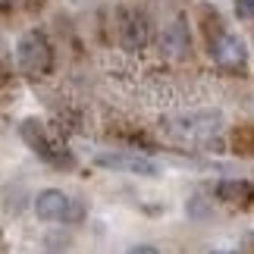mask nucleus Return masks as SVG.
I'll return each instance as SVG.
<instances>
[{
	"label": "nucleus",
	"instance_id": "nucleus-1",
	"mask_svg": "<svg viewBox=\"0 0 254 254\" xmlns=\"http://www.w3.org/2000/svg\"><path fill=\"white\" fill-rule=\"evenodd\" d=\"M223 129V113L217 110H204V113H185V116H173L167 120V132L176 135L179 141H191V144H204L213 135H220Z\"/></svg>",
	"mask_w": 254,
	"mask_h": 254
},
{
	"label": "nucleus",
	"instance_id": "nucleus-2",
	"mask_svg": "<svg viewBox=\"0 0 254 254\" xmlns=\"http://www.w3.org/2000/svg\"><path fill=\"white\" fill-rule=\"evenodd\" d=\"M51 44L41 32H25L16 44V63L19 69L28 72V75H38V72H47L51 69Z\"/></svg>",
	"mask_w": 254,
	"mask_h": 254
},
{
	"label": "nucleus",
	"instance_id": "nucleus-3",
	"mask_svg": "<svg viewBox=\"0 0 254 254\" xmlns=\"http://www.w3.org/2000/svg\"><path fill=\"white\" fill-rule=\"evenodd\" d=\"M19 132H22V138L25 144L32 148L41 160L47 163H54V167H63V163H69V154H66L63 148H57V144L47 138V132H44V126L38 123V120H25L22 126H19Z\"/></svg>",
	"mask_w": 254,
	"mask_h": 254
},
{
	"label": "nucleus",
	"instance_id": "nucleus-4",
	"mask_svg": "<svg viewBox=\"0 0 254 254\" xmlns=\"http://www.w3.org/2000/svg\"><path fill=\"white\" fill-rule=\"evenodd\" d=\"M210 54H213V60H217L220 66H226V69H242V66L248 63L245 41H242L239 35H232V32H220L217 38H213Z\"/></svg>",
	"mask_w": 254,
	"mask_h": 254
},
{
	"label": "nucleus",
	"instance_id": "nucleus-5",
	"mask_svg": "<svg viewBox=\"0 0 254 254\" xmlns=\"http://www.w3.org/2000/svg\"><path fill=\"white\" fill-rule=\"evenodd\" d=\"M94 163L101 170H116V173H135V176H157V167L148 157H138V154H123V151H107L97 154Z\"/></svg>",
	"mask_w": 254,
	"mask_h": 254
},
{
	"label": "nucleus",
	"instance_id": "nucleus-6",
	"mask_svg": "<svg viewBox=\"0 0 254 254\" xmlns=\"http://www.w3.org/2000/svg\"><path fill=\"white\" fill-rule=\"evenodd\" d=\"M35 217L44 220V223L66 220V217H69V198H66L60 189H44L35 198Z\"/></svg>",
	"mask_w": 254,
	"mask_h": 254
},
{
	"label": "nucleus",
	"instance_id": "nucleus-7",
	"mask_svg": "<svg viewBox=\"0 0 254 254\" xmlns=\"http://www.w3.org/2000/svg\"><path fill=\"white\" fill-rule=\"evenodd\" d=\"M120 38H123V44L129 47V51L141 47L148 41V19L141 13H126L123 22H120Z\"/></svg>",
	"mask_w": 254,
	"mask_h": 254
},
{
	"label": "nucleus",
	"instance_id": "nucleus-8",
	"mask_svg": "<svg viewBox=\"0 0 254 254\" xmlns=\"http://www.w3.org/2000/svg\"><path fill=\"white\" fill-rule=\"evenodd\" d=\"M163 47H167V54H173V57H182L189 51V32H185L182 22H173L167 32H163Z\"/></svg>",
	"mask_w": 254,
	"mask_h": 254
},
{
	"label": "nucleus",
	"instance_id": "nucleus-9",
	"mask_svg": "<svg viewBox=\"0 0 254 254\" xmlns=\"http://www.w3.org/2000/svg\"><path fill=\"white\" fill-rule=\"evenodd\" d=\"M217 194L223 201H248V198H254V185H248V182H220Z\"/></svg>",
	"mask_w": 254,
	"mask_h": 254
},
{
	"label": "nucleus",
	"instance_id": "nucleus-10",
	"mask_svg": "<svg viewBox=\"0 0 254 254\" xmlns=\"http://www.w3.org/2000/svg\"><path fill=\"white\" fill-rule=\"evenodd\" d=\"M239 19H254V0H232Z\"/></svg>",
	"mask_w": 254,
	"mask_h": 254
},
{
	"label": "nucleus",
	"instance_id": "nucleus-11",
	"mask_svg": "<svg viewBox=\"0 0 254 254\" xmlns=\"http://www.w3.org/2000/svg\"><path fill=\"white\" fill-rule=\"evenodd\" d=\"M126 254H160V251L154 248V245H132L129 251H126Z\"/></svg>",
	"mask_w": 254,
	"mask_h": 254
},
{
	"label": "nucleus",
	"instance_id": "nucleus-12",
	"mask_svg": "<svg viewBox=\"0 0 254 254\" xmlns=\"http://www.w3.org/2000/svg\"><path fill=\"white\" fill-rule=\"evenodd\" d=\"M13 6V0H0V9H9Z\"/></svg>",
	"mask_w": 254,
	"mask_h": 254
},
{
	"label": "nucleus",
	"instance_id": "nucleus-13",
	"mask_svg": "<svg viewBox=\"0 0 254 254\" xmlns=\"http://www.w3.org/2000/svg\"><path fill=\"white\" fill-rule=\"evenodd\" d=\"M38 254H63V251H38Z\"/></svg>",
	"mask_w": 254,
	"mask_h": 254
}]
</instances>
